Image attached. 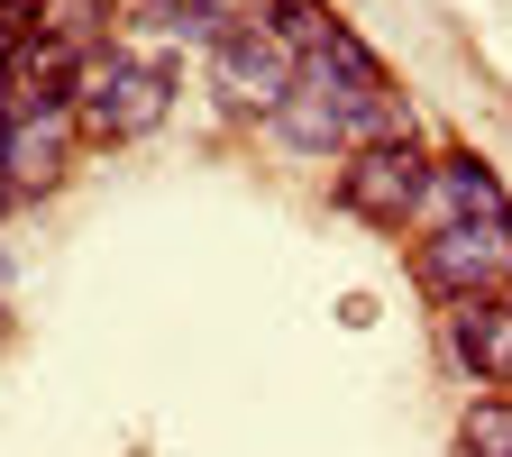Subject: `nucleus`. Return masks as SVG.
Returning <instances> with one entry per match:
<instances>
[{"mask_svg": "<svg viewBox=\"0 0 512 457\" xmlns=\"http://www.w3.org/2000/svg\"><path fill=\"white\" fill-rule=\"evenodd\" d=\"M458 457H512V394H476L458 412Z\"/></svg>", "mask_w": 512, "mask_h": 457, "instance_id": "nucleus-11", "label": "nucleus"}, {"mask_svg": "<svg viewBox=\"0 0 512 457\" xmlns=\"http://www.w3.org/2000/svg\"><path fill=\"white\" fill-rule=\"evenodd\" d=\"M503 211H512L503 174L476 147H448V156H430V192H421V211H412V238H430L448 220H503Z\"/></svg>", "mask_w": 512, "mask_h": 457, "instance_id": "nucleus-7", "label": "nucleus"}, {"mask_svg": "<svg viewBox=\"0 0 512 457\" xmlns=\"http://www.w3.org/2000/svg\"><path fill=\"white\" fill-rule=\"evenodd\" d=\"M256 19H266V0H156V28L165 37H183V46H220L229 28H256Z\"/></svg>", "mask_w": 512, "mask_h": 457, "instance_id": "nucleus-9", "label": "nucleus"}, {"mask_svg": "<svg viewBox=\"0 0 512 457\" xmlns=\"http://www.w3.org/2000/svg\"><path fill=\"white\" fill-rule=\"evenodd\" d=\"M266 128L284 138V156H311V165H339V156H348V110H339L330 83H311V74L266 110Z\"/></svg>", "mask_w": 512, "mask_h": 457, "instance_id": "nucleus-8", "label": "nucleus"}, {"mask_svg": "<svg viewBox=\"0 0 512 457\" xmlns=\"http://www.w3.org/2000/svg\"><path fill=\"white\" fill-rule=\"evenodd\" d=\"M10 211H19V192H10V183H0V220H10Z\"/></svg>", "mask_w": 512, "mask_h": 457, "instance_id": "nucleus-13", "label": "nucleus"}, {"mask_svg": "<svg viewBox=\"0 0 512 457\" xmlns=\"http://www.w3.org/2000/svg\"><path fill=\"white\" fill-rule=\"evenodd\" d=\"M266 28H275V37L293 46V55H320V46H330V37L348 28V19L330 10V0H266Z\"/></svg>", "mask_w": 512, "mask_h": 457, "instance_id": "nucleus-10", "label": "nucleus"}, {"mask_svg": "<svg viewBox=\"0 0 512 457\" xmlns=\"http://www.w3.org/2000/svg\"><path fill=\"white\" fill-rule=\"evenodd\" d=\"M37 19H46V0H0V28H10V37L37 28Z\"/></svg>", "mask_w": 512, "mask_h": 457, "instance_id": "nucleus-12", "label": "nucleus"}, {"mask_svg": "<svg viewBox=\"0 0 512 457\" xmlns=\"http://www.w3.org/2000/svg\"><path fill=\"white\" fill-rule=\"evenodd\" d=\"M412 284H421L439 311L503 293V284H512V211H503V220H448V229L412 238Z\"/></svg>", "mask_w": 512, "mask_h": 457, "instance_id": "nucleus-2", "label": "nucleus"}, {"mask_svg": "<svg viewBox=\"0 0 512 457\" xmlns=\"http://www.w3.org/2000/svg\"><path fill=\"white\" fill-rule=\"evenodd\" d=\"M174 110V74L147 55H128V46H92L83 64V83H74V128H83V147H138L156 138Z\"/></svg>", "mask_w": 512, "mask_h": 457, "instance_id": "nucleus-1", "label": "nucleus"}, {"mask_svg": "<svg viewBox=\"0 0 512 457\" xmlns=\"http://www.w3.org/2000/svg\"><path fill=\"white\" fill-rule=\"evenodd\" d=\"M293 83H302V55L266 19H256V28H229L211 46V92H220V110H256V119H266Z\"/></svg>", "mask_w": 512, "mask_h": 457, "instance_id": "nucleus-4", "label": "nucleus"}, {"mask_svg": "<svg viewBox=\"0 0 512 457\" xmlns=\"http://www.w3.org/2000/svg\"><path fill=\"white\" fill-rule=\"evenodd\" d=\"M0 348H10V311H0Z\"/></svg>", "mask_w": 512, "mask_h": 457, "instance_id": "nucleus-14", "label": "nucleus"}, {"mask_svg": "<svg viewBox=\"0 0 512 457\" xmlns=\"http://www.w3.org/2000/svg\"><path fill=\"white\" fill-rule=\"evenodd\" d=\"M503 293H512V284H503Z\"/></svg>", "mask_w": 512, "mask_h": 457, "instance_id": "nucleus-16", "label": "nucleus"}, {"mask_svg": "<svg viewBox=\"0 0 512 457\" xmlns=\"http://www.w3.org/2000/svg\"><path fill=\"white\" fill-rule=\"evenodd\" d=\"M110 10H128V0H110Z\"/></svg>", "mask_w": 512, "mask_h": 457, "instance_id": "nucleus-15", "label": "nucleus"}, {"mask_svg": "<svg viewBox=\"0 0 512 457\" xmlns=\"http://www.w3.org/2000/svg\"><path fill=\"white\" fill-rule=\"evenodd\" d=\"M439 348L467 384L485 394H512V293H485V302H458L439 311Z\"/></svg>", "mask_w": 512, "mask_h": 457, "instance_id": "nucleus-6", "label": "nucleus"}, {"mask_svg": "<svg viewBox=\"0 0 512 457\" xmlns=\"http://www.w3.org/2000/svg\"><path fill=\"white\" fill-rule=\"evenodd\" d=\"M74 156H83L74 110H10V119H0V183H10L19 202L55 192L64 174H74Z\"/></svg>", "mask_w": 512, "mask_h": 457, "instance_id": "nucleus-5", "label": "nucleus"}, {"mask_svg": "<svg viewBox=\"0 0 512 457\" xmlns=\"http://www.w3.org/2000/svg\"><path fill=\"white\" fill-rule=\"evenodd\" d=\"M421 192H430V147H421V138L348 147V156H339V174H330V202H339L348 220H366V229H394V238L412 229Z\"/></svg>", "mask_w": 512, "mask_h": 457, "instance_id": "nucleus-3", "label": "nucleus"}]
</instances>
